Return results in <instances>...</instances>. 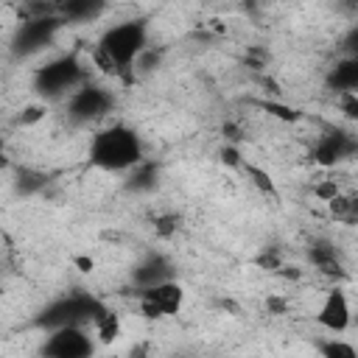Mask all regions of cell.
Here are the masks:
<instances>
[{"label": "cell", "instance_id": "cell-1", "mask_svg": "<svg viewBox=\"0 0 358 358\" xmlns=\"http://www.w3.org/2000/svg\"><path fill=\"white\" fill-rule=\"evenodd\" d=\"M90 162L109 173L131 171L143 162V140L126 123H112L92 134L90 140Z\"/></svg>", "mask_w": 358, "mask_h": 358}, {"label": "cell", "instance_id": "cell-2", "mask_svg": "<svg viewBox=\"0 0 358 358\" xmlns=\"http://www.w3.org/2000/svg\"><path fill=\"white\" fill-rule=\"evenodd\" d=\"M145 48H148V25L143 20H123L103 31L95 48V62L106 73H123L134 62H140Z\"/></svg>", "mask_w": 358, "mask_h": 358}, {"label": "cell", "instance_id": "cell-3", "mask_svg": "<svg viewBox=\"0 0 358 358\" xmlns=\"http://www.w3.org/2000/svg\"><path fill=\"white\" fill-rule=\"evenodd\" d=\"M106 305L90 294H67L56 302H50L39 316L36 324L45 330H56V327H87L92 330L95 322L103 316Z\"/></svg>", "mask_w": 358, "mask_h": 358}, {"label": "cell", "instance_id": "cell-4", "mask_svg": "<svg viewBox=\"0 0 358 358\" xmlns=\"http://www.w3.org/2000/svg\"><path fill=\"white\" fill-rule=\"evenodd\" d=\"M81 84H87V73H84V64H81L76 56L53 59V62L36 67V73H34V90H36L42 98H62V95H70V92H76Z\"/></svg>", "mask_w": 358, "mask_h": 358}, {"label": "cell", "instance_id": "cell-5", "mask_svg": "<svg viewBox=\"0 0 358 358\" xmlns=\"http://www.w3.org/2000/svg\"><path fill=\"white\" fill-rule=\"evenodd\" d=\"M42 358H92L95 338L87 327H56L42 341Z\"/></svg>", "mask_w": 358, "mask_h": 358}, {"label": "cell", "instance_id": "cell-6", "mask_svg": "<svg viewBox=\"0 0 358 358\" xmlns=\"http://www.w3.org/2000/svg\"><path fill=\"white\" fill-rule=\"evenodd\" d=\"M112 109V92L101 84H81L67 98V117L73 123H92Z\"/></svg>", "mask_w": 358, "mask_h": 358}, {"label": "cell", "instance_id": "cell-7", "mask_svg": "<svg viewBox=\"0 0 358 358\" xmlns=\"http://www.w3.org/2000/svg\"><path fill=\"white\" fill-rule=\"evenodd\" d=\"M137 299H140V310H143L148 319H159V316H171V313L179 310V305H182V299H185V291H182L179 282L165 280V282L140 288Z\"/></svg>", "mask_w": 358, "mask_h": 358}, {"label": "cell", "instance_id": "cell-8", "mask_svg": "<svg viewBox=\"0 0 358 358\" xmlns=\"http://www.w3.org/2000/svg\"><path fill=\"white\" fill-rule=\"evenodd\" d=\"M316 322L330 333H344L350 327V299H347V294L338 291V288L327 291V296H324V302L316 313Z\"/></svg>", "mask_w": 358, "mask_h": 358}, {"label": "cell", "instance_id": "cell-9", "mask_svg": "<svg viewBox=\"0 0 358 358\" xmlns=\"http://www.w3.org/2000/svg\"><path fill=\"white\" fill-rule=\"evenodd\" d=\"M59 20H34V22H22L17 36H14V50L17 53H34L39 48H45L50 42V36L56 34Z\"/></svg>", "mask_w": 358, "mask_h": 358}, {"label": "cell", "instance_id": "cell-10", "mask_svg": "<svg viewBox=\"0 0 358 358\" xmlns=\"http://www.w3.org/2000/svg\"><path fill=\"white\" fill-rule=\"evenodd\" d=\"M352 154H355V140L350 134H344V131L324 134L319 140L316 151H313V157H316L319 165H336V162H341V159H347Z\"/></svg>", "mask_w": 358, "mask_h": 358}, {"label": "cell", "instance_id": "cell-11", "mask_svg": "<svg viewBox=\"0 0 358 358\" xmlns=\"http://www.w3.org/2000/svg\"><path fill=\"white\" fill-rule=\"evenodd\" d=\"M171 274H173L171 263H168L162 255H151V257H145V260L131 271V280H134L140 288H148V285H157V282L171 280Z\"/></svg>", "mask_w": 358, "mask_h": 358}, {"label": "cell", "instance_id": "cell-12", "mask_svg": "<svg viewBox=\"0 0 358 358\" xmlns=\"http://www.w3.org/2000/svg\"><path fill=\"white\" fill-rule=\"evenodd\" d=\"M327 84L330 90H338V92H355L358 87V59H341L330 67L327 73Z\"/></svg>", "mask_w": 358, "mask_h": 358}, {"label": "cell", "instance_id": "cell-13", "mask_svg": "<svg viewBox=\"0 0 358 358\" xmlns=\"http://www.w3.org/2000/svg\"><path fill=\"white\" fill-rule=\"evenodd\" d=\"M103 11V3L98 0H70L62 6V14L64 20H73V22H84V20H92Z\"/></svg>", "mask_w": 358, "mask_h": 358}, {"label": "cell", "instance_id": "cell-14", "mask_svg": "<svg viewBox=\"0 0 358 358\" xmlns=\"http://www.w3.org/2000/svg\"><path fill=\"white\" fill-rule=\"evenodd\" d=\"M319 352H322V358H358V352H355V347L350 344V341H344V338H327V341H322L319 344Z\"/></svg>", "mask_w": 358, "mask_h": 358}, {"label": "cell", "instance_id": "cell-15", "mask_svg": "<svg viewBox=\"0 0 358 358\" xmlns=\"http://www.w3.org/2000/svg\"><path fill=\"white\" fill-rule=\"evenodd\" d=\"M95 333H98V338L101 341H112L115 336H117V330H120V322H117V313L115 310H103V316L95 322V327H92Z\"/></svg>", "mask_w": 358, "mask_h": 358}, {"label": "cell", "instance_id": "cell-16", "mask_svg": "<svg viewBox=\"0 0 358 358\" xmlns=\"http://www.w3.org/2000/svg\"><path fill=\"white\" fill-rule=\"evenodd\" d=\"M154 176H157V171H154V165H148V162H140L137 168H131V187L134 190H143V187H151L154 185Z\"/></svg>", "mask_w": 358, "mask_h": 358}, {"label": "cell", "instance_id": "cell-17", "mask_svg": "<svg viewBox=\"0 0 358 358\" xmlns=\"http://www.w3.org/2000/svg\"><path fill=\"white\" fill-rule=\"evenodd\" d=\"M330 210H333V215L341 218V221H355V201H352V199L336 196V199H330Z\"/></svg>", "mask_w": 358, "mask_h": 358}, {"label": "cell", "instance_id": "cell-18", "mask_svg": "<svg viewBox=\"0 0 358 358\" xmlns=\"http://www.w3.org/2000/svg\"><path fill=\"white\" fill-rule=\"evenodd\" d=\"M45 185V176L42 173H20V179H17V187L22 190V193H31V190H36V187H42Z\"/></svg>", "mask_w": 358, "mask_h": 358}, {"label": "cell", "instance_id": "cell-19", "mask_svg": "<svg viewBox=\"0 0 358 358\" xmlns=\"http://www.w3.org/2000/svg\"><path fill=\"white\" fill-rule=\"evenodd\" d=\"M246 173L252 176V182L263 190V193H268V196H274V185H271V179L263 173V171H257V168H252V165H246Z\"/></svg>", "mask_w": 358, "mask_h": 358}, {"label": "cell", "instance_id": "cell-20", "mask_svg": "<svg viewBox=\"0 0 358 358\" xmlns=\"http://www.w3.org/2000/svg\"><path fill=\"white\" fill-rule=\"evenodd\" d=\"M0 168H6V157H3V151H0Z\"/></svg>", "mask_w": 358, "mask_h": 358}]
</instances>
